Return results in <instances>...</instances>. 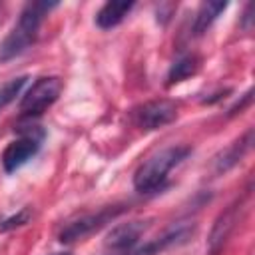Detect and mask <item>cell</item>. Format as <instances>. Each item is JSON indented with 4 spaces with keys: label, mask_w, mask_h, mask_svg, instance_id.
Listing matches in <instances>:
<instances>
[{
    "label": "cell",
    "mask_w": 255,
    "mask_h": 255,
    "mask_svg": "<svg viewBox=\"0 0 255 255\" xmlns=\"http://www.w3.org/2000/svg\"><path fill=\"white\" fill-rule=\"evenodd\" d=\"M58 2H28L22 8L16 26L10 30V34L0 44V62L20 56L36 40L40 24L50 14V10H54Z\"/></svg>",
    "instance_id": "cell-1"
},
{
    "label": "cell",
    "mask_w": 255,
    "mask_h": 255,
    "mask_svg": "<svg viewBox=\"0 0 255 255\" xmlns=\"http://www.w3.org/2000/svg\"><path fill=\"white\" fill-rule=\"evenodd\" d=\"M189 151H191V147H187V145H171V147H165V149L153 153L135 169L133 187L141 193L157 189L163 183V179L167 177L169 169L175 167L179 161H183L189 155Z\"/></svg>",
    "instance_id": "cell-2"
},
{
    "label": "cell",
    "mask_w": 255,
    "mask_h": 255,
    "mask_svg": "<svg viewBox=\"0 0 255 255\" xmlns=\"http://www.w3.org/2000/svg\"><path fill=\"white\" fill-rule=\"evenodd\" d=\"M60 92H62V80L60 78L46 76V78L36 80L20 100V114L28 116V118L40 116L58 100Z\"/></svg>",
    "instance_id": "cell-3"
},
{
    "label": "cell",
    "mask_w": 255,
    "mask_h": 255,
    "mask_svg": "<svg viewBox=\"0 0 255 255\" xmlns=\"http://www.w3.org/2000/svg\"><path fill=\"white\" fill-rule=\"evenodd\" d=\"M124 209L122 207H104L96 213H84L72 221H68L62 231H60V241L62 243H74L80 241L88 235H92L94 231H98L100 227H104L106 223H110L116 215H120Z\"/></svg>",
    "instance_id": "cell-4"
},
{
    "label": "cell",
    "mask_w": 255,
    "mask_h": 255,
    "mask_svg": "<svg viewBox=\"0 0 255 255\" xmlns=\"http://www.w3.org/2000/svg\"><path fill=\"white\" fill-rule=\"evenodd\" d=\"M42 137H44L42 131L30 129V131L22 133L20 137H16L14 141H10L6 145V149L2 151V167H4V171L12 173V171L20 169L28 159H32L40 149Z\"/></svg>",
    "instance_id": "cell-5"
},
{
    "label": "cell",
    "mask_w": 255,
    "mask_h": 255,
    "mask_svg": "<svg viewBox=\"0 0 255 255\" xmlns=\"http://www.w3.org/2000/svg\"><path fill=\"white\" fill-rule=\"evenodd\" d=\"M177 118V104L171 100H151L135 110V124L141 129H157Z\"/></svg>",
    "instance_id": "cell-6"
},
{
    "label": "cell",
    "mask_w": 255,
    "mask_h": 255,
    "mask_svg": "<svg viewBox=\"0 0 255 255\" xmlns=\"http://www.w3.org/2000/svg\"><path fill=\"white\" fill-rule=\"evenodd\" d=\"M147 227H149L147 219H131L128 223H120L112 227V231L106 235V247H110L112 251L128 253L137 245L139 237L145 233Z\"/></svg>",
    "instance_id": "cell-7"
},
{
    "label": "cell",
    "mask_w": 255,
    "mask_h": 255,
    "mask_svg": "<svg viewBox=\"0 0 255 255\" xmlns=\"http://www.w3.org/2000/svg\"><path fill=\"white\" fill-rule=\"evenodd\" d=\"M251 143H253V129H249L243 137H239V139L233 141L229 147H225L219 155H215V159H213V169H215V173H225V171H229L233 165H237V163L243 159V155L249 151Z\"/></svg>",
    "instance_id": "cell-8"
},
{
    "label": "cell",
    "mask_w": 255,
    "mask_h": 255,
    "mask_svg": "<svg viewBox=\"0 0 255 255\" xmlns=\"http://www.w3.org/2000/svg\"><path fill=\"white\" fill-rule=\"evenodd\" d=\"M235 221H237V205H231L229 209H225L213 223V229L209 233V251L215 255L223 243L227 241L231 229L235 227Z\"/></svg>",
    "instance_id": "cell-9"
},
{
    "label": "cell",
    "mask_w": 255,
    "mask_h": 255,
    "mask_svg": "<svg viewBox=\"0 0 255 255\" xmlns=\"http://www.w3.org/2000/svg\"><path fill=\"white\" fill-rule=\"evenodd\" d=\"M133 8V2H126V0H110L106 2L98 14H96V24L102 30H110L114 26H118Z\"/></svg>",
    "instance_id": "cell-10"
},
{
    "label": "cell",
    "mask_w": 255,
    "mask_h": 255,
    "mask_svg": "<svg viewBox=\"0 0 255 255\" xmlns=\"http://www.w3.org/2000/svg\"><path fill=\"white\" fill-rule=\"evenodd\" d=\"M185 235H187V229L175 227V229L167 231L165 235H161V237H157V239H151V241H147V243H143V245H139V247H133V249L128 251L126 255H159V253L165 251L169 245L181 241Z\"/></svg>",
    "instance_id": "cell-11"
},
{
    "label": "cell",
    "mask_w": 255,
    "mask_h": 255,
    "mask_svg": "<svg viewBox=\"0 0 255 255\" xmlns=\"http://www.w3.org/2000/svg\"><path fill=\"white\" fill-rule=\"evenodd\" d=\"M227 8V2H213V0H207L199 6L197 14H195V20H193V34L195 36H201L203 32H207V28L217 20V16Z\"/></svg>",
    "instance_id": "cell-12"
},
{
    "label": "cell",
    "mask_w": 255,
    "mask_h": 255,
    "mask_svg": "<svg viewBox=\"0 0 255 255\" xmlns=\"http://www.w3.org/2000/svg\"><path fill=\"white\" fill-rule=\"evenodd\" d=\"M197 70H199V58H197L195 54H185V56L177 58V60L171 64V68H169V72H167V84L171 86V84L183 82V80H187L189 76L197 74Z\"/></svg>",
    "instance_id": "cell-13"
},
{
    "label": "cell",
    "mask_w": 255,
    "mask_h": 255,
    "mask_svg": "<svg viewBox=\"0 0 255 255\" xmlns=\"http://www.w3.org/2000/svg\"><path fill=\"white\" fill-rule=\"evenodd\" d=\"M26 82H28V76H18V78H12V80H8L6 84L0 86V110L6 108L8 104H12L20 96Z\"/></svg>",
    "instance_id": "cell-14"
},
{
    "label": "cell",
    "mask_w": 255,
    "mask_h": 255,
    "mask_svg": "<svg viewBox=\"0 0 255 255\" xmlns=\"http://www.w3.org/2000/svg\"><path fill=\"white\" fill-rule=\"evenodd\" d=\"M30 217H32V211H30L28 207H22V209H20L18 213H14V215H4V217H0V233L26 225V223L30 221Z\"/></svg>",
    "instance_id": "cell-15"
},
{
    "label": "cell",
    "mask_w": 255,
    "mask_h": 255,
    "mask_svg": "<svg viewBox=\"0 0 255 255\" xmlns=\"http://www.w3.org/2000/svg\"><path fill=\"white\" fill-rule=\"evenodd\" d=\"M251 96H253V90H249V92H247V94L243 96V100H241V102H237V104H235V106H233V108L229 110V116H233V114H237V110L241 112V110H243V108H245V106H247V104L251 102Z\"/></svg>",
    "instance_id": "cell-16"
},
{
    "label": "cell",
    "mask_w": 255,
    "mask_h": 255,
    "mask_svg": "<svg viewBox=\"0 0 255 255\" xmlns=\"http://www.w3.org/2000/svg\"><path fill=\"white\" fill-rule=\"evenodd\" d=\"M251 10H253V4L247 6L245 10V18H243V28H249V22H251Z\"/></svg>",
    "instance_id": "cell-17"
},
{
    "label": "cell",
    "mask_w": 255,
    "mask_h": 255,
    "mask_svg": "<svg viewBox=\"0 0 255 255\" xmlns=\"http://www.w3.org/2000/svg\"><path fill=\"white\" fill-rule=\"evenodd\" d=\"M54 255H70V253H54Z\"/></svg>",
    "instance_id": "cell-18"
}]
</instances>
